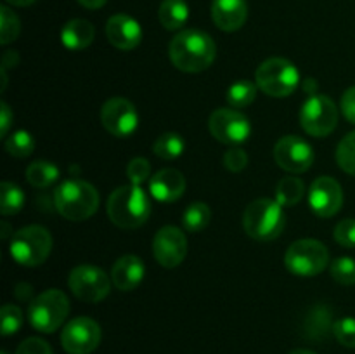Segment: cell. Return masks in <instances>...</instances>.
<instances>
[{"label":"cell","instance_id":"cell-1","mask_svg":"<svg viewBox=\"0 0 355 354\" xmlns=\"http://www.w3.org/2000/svg\"><path fill=\"white\" fill-rule=\"evenodd\" d=\"M170 59L180 71L200 73L210 68L217 56L214 38L201 30H182L172 38Z\"/></svg>","mask_w":355,"mask_h":354},{"label":"cell","instance_id":"cell-2","mask_svg":"<svg viewBox=\"0 0 355 354\" xmlns=\"http://www.w3.org/2000/svg\"><path fill=\"white\" fill-rule=\"evenodd\" d=\"M110 221L121 229H137L151 215V200L141 186H120L110 194L106 203Z\"/></svg>","mask_w":355,"mask_h":354},{"label":"cell","instance_id":"cell-3","mask_svg":"<svg viewBox=\"0 0 355 354\" xmlns=\"http://www.w3.org/2000/svg\"><path fill=\"white\" fill-rule=\"evenodd\" d=\"M55 208L68 221H87L99 208V193L90 183L68 179L55 187Z\"/></svg>","mask_w":355,"mask_h":354},{"label":"cell","instance_id":"cell-4","mask_svg":"<svg viewBox=\"0 0 355 354\" xmlns=\"http://www.w3.org/2000/svg\"><path fill=\"white\" fill-rule=\"evenodd\" d=\"M243 226L250 238L257 242H272L283 233L286 226V215L276 200L259 198L246 207Z\"/></svg>","mask_w":355,"mask_h":354},{"label":"cell","instance_id":"cell-5","mask_svg":"<svg viewBox=\"0 0 355 354\" xmlns=\"http://www.w3.org/2000/svg\"><path fill=\"white\" fill-rule=\"evenodd\" d=\"M69 314V301L64 292L51 290L42 292L30 302L28 319L37 332L52 333L66 321Z\"/></svg>","mask_w":355,"mask_h":354},{"label":"cell","instance_id":"cell-6","mask_svg":"<svg viewBox=\"0 0 355 354\" xmlns=\"http://www.w3.org/2000/svg\"><path fill=\"white\" fill-rule=\"evenodd\" d=\"M257 87L270 97H288L297 90L300 73L297 66L284 58L266 59L257 68Z\"/></svg>","mask_w":355,"mask_h":354},{"label":"cell","instance_id":"cell-7","mask_svg":"<svg viewBox=\"0 0 355 354\" xmlns=\"http://www.w3.org/2000/svg\"><path fill=\"white\" fill-rule=\"evenodd\" d=\"M9 250L12 259L21 266H40L51 255L52 236L42 226H26L14 233Z\"/></svg>","mask_w":355,"mask_h":354},{"label":"cell","instance_id":"cell-8","mask_svg":"<svg viewBox=\"0 0 355 354\" xmlns=\"http://www.w3.org/2000/svg\"><path fill=\"white\" fill-rule=\"evenodd\" d=\"M329 262V252L324 243L318 239H298L291 243L284 255V264L291 274L300 278L318 276Z\"/></svg>","mask_w":355,"mask_h":354},{"label":"cell","instance_id":"cell-9","mask_svg":"<svg viewBox=\"0 0 355 354\" xmlns=\"http://www.w3.org/2000/svg\"><path fill=\"white\" fill-rule=\"evenodd\" d=\"M338 124V108L331 97L314 94L304 103L300 111V125L312 137H326Z\"/></svg>","mask_w":355,"mask_h":354},{"label":"cell","instance_id":"cell-10","mask_svg":"<svg viewBox=\"0 0 355 354\" xmlns=\"http://www.w3.org/2000/svg\"><path fill=\"white\" fill-rule=\"evenodd\" d=\"M68 287L80 301L97 304L110 294L111 280L101 267L83 264V266H76L69 273Z\"/></svg>","mask_w":355,"mask_h":354},{"label":"cell","instance_id":"cell-11","mask_svg":"<svg viewBox=\"0 0 355 354\" xmlns=\"http://www.w3.org/2000/svg\"><path fill=\"white\" fill-rule=\"evenodd\" d=\"M208 130L217 141L236 146L250 137L252 125L241 111L232 110V108H218L210 115Z\"/></svg>","mask_w":355,"mask_h":354},{"label":"cell","instance_id":"cell-12","mask_svg":"<svg viewBox=\"0 0 355 354\" xmlns=\"http://www.w3.org/2000/svg\"><path fill=\"white\" fill-rule=\"evenodd\" d=\"M62 349L68 354H90L101 344V326L87 316L66 323L61 333Z\"/></svg>","mask_w":355,"mask_h":354},{"label":"cell","instance_id":"cell-13","mask_svg":"<svg viewBox=\"0 0 355 354\" xmlns=\"http://www.w3.org/2000/svg\"><path fill=\"white\" fill-rule=\"evenodd\" d=\"M101 121L114 137H130L139 127V115L125 97H111L101 108Z\"/></svg>","mask_w":355,"mask_h":354},{"label":"cell","instance_id":"cell-14","mask_svg":"<svg viewBox=\"0 0 355 354\" xmlns=\"http://www.w3.org/2000/svg\"><path fill=\"white\" fill-rule=\"evenodd\" d=\"M277 167L290 174H304L314 163V149L298 135H284L274 146Z\"/></svg>","mask_w":355,"mask_h":354},{"label":"cell","instance_id":"cell-15","mask_svg":"<svg viewBox=\"0 0 355 354\" xmlns=\"http://www.w3.org/2000/svg\"><path fill=\"white\" fill-rule=\"evenodd\" d=\"M187 253L186 235L175 226H165L153 238V255L159 266L172 269L177 267Z\"/></svg>","mask_w":355,"mask_h":354},{"label":"cell","instance_id":"cell-16","mask_svg":"<svg viewBox=\"0 0 355 354\" xmlns=\"http://www.w3.org/2000/svg\"><path fill=\"white\" fill-rule=\"evenodd\" d=\"M309 205L318 217H333L343 205V189L336 179L329 176L318 177L309 189Z\"/></svg>","mask_w":355,"mask_h":354},{"label":"cell","instance_id":"cell-17","mask_svg":"<svg viewBox=\"0 0 355 354\" xmlns=\"http://www.w3.org/2000/svg\"><path fill=\"white\" fill-rule=\"evenodd\" d=\"M106 37L120 51H134L142 40V28L128 14H114L106 23Z\"/></svg>","mask_w":355,"mask_h":354},{"label":"cell","instance_id":"cell-18","mask_svg":"<svg viewBox=\"0 0 355 354\" xmlns=\"http://www.w3.org/2000/svg\"><path fill=\"white\" fill-rule=\"evenodd\" d=\"M186 191V177L175 169H162L149 179V194L163 203L179 200Z\"/></svg>","mask_w":355,"mask_h":354},{"label":"cell","instance_id":"cell-19","mask_svg":"<svg viewBox=\"0 0 355 354\" xmlns=\"http://www.w3.org/2000/svg\"><path fill=\"white\" fill-rule=\"evenodd\" d=\"M211 17L222 31H236L246 23L248 3L246 0H214Z\"/></svg>","mask_w":355,"mask_h":354},{"label":"cell","instance_id":"cell-20","mask_svg":"<svg viewBox=\"0 0 355 354\" xmlns=\"http://www.w3.org/2000/svg\"><path fill=\"white\" fill-rule=\"evenodd\" d=\"M146 274V267L142 259L137 255H123L113 264L111 269V281L121 292L135 290L142 283Z\"/></svg>","mask_w":355,"mask_h":354},{"label":"cell","instance_id":"cell-21","mask_svg":"<svg viewBox=\"0 0 355 354\" xmlns=\"http://www.w3.org/2000/svg\"><path fill=\"white\" fill-rule=\"evenodd\" d=\"M96 28L87 19H71L62 26L61 40L62 45L69 51H82L94 42Z\"/></svg>","mask_w":355,"mask_h":354},{"label":"cell","instance_id":"cell-22","mask_svg":"<svg viewBox=\"0 0 355 354\" xmlns=\"http://www.w3.org/2000/svg\"><path fill=\"white\" fill-rule=\"evenodd\" d=\"M159 23L170 31L180 30L189 19V7L186 0H163L158 10Z\"/></svg>","mask_w":355,"mask_h":354},{"label":"cell","instance_id":"cell-23","mask_svg":"<svg viewBox=\"0 0 355 354\" xmlns=\"http://www.w3.org/2000/svg\"><path fill=\"white\" fill-rule=\"evenodd\" d=\"M333 323L331 312L326 305H315L305 318V335L311 340H321L333 332Z\"/></svg>","mask_w":355,"mask_h":354},{"label":"cell","instance_id":"cell-24","mask_svg":"<svg viewBox=\"0 0 355 354\" xmlns=\"http://www.w3.org/2000/svg\"><path fill=\"white\" fill-rule=\"evenodd\" d=\"M305 194V184L298 177H283L276 186V201L281 207H295Z\"/></svg>","mask_w":355,"mask_h":354},{"label":"cell","instance_id":"cell-25","mask_svg":"<svg viewBox=\"0 0 355 354\" xmlns=\"http://www.w3.org/2000/svg\"><path fill=\"white\" fill-rule=\"evenodd\" d=\"M59 179V169L51 162L38 160L26 169V180L33 187H49Z\"/></svg>","mask_w":355,"mask_h":354},{"label":"cell","instance_id":"cell-26","mask_svg":"<svg viewBox=\"0 0 355 354\" xmlns=\"http://www.w3.org/2000/svg\"><path fill=\"white\" fill-rule=\"evenodd\" d=\"M184 139L175 132H165L153 144V153L162 160H175L184 153Z\"/></svg>","mask_w":355,"mask_h":354},{"label":"cell","instance_id":"cell-27","mask_svg":"<svg viewBox=\"0 0 355 354\" xmlns=\"http://www.w3.org/2000/svg\"><path fill=\"white\" fill-rule=\"evenodd\" d=\"M210 207L203 201H196V203H191L186 208L182 215V224L189 233H200L210 224Z\"/></svg>","mask_w":355,"mask_h":354},{"label":"cell","instance_id":"cell-28","mask_svg":"<svg viewBox=\"0 0 355 354\" xmlns=\"http://www.w3.org/2000/svg\"><path fill=\"white\" fill-rule=\"evenodd\" d=\"M24 205V193L19 186L14 183L3 180L0 186V212L2 215H14L23 208Z\"/></svg>","mask_w":355,"mask_h":354},{"label":"cell","instance_id":"cell-29","mask_svg":"<svg viewBox=\"0 0 355 354\" xmlns=\"http://www.w3.org/2000/svg\"><path fill=\"white\" fill-rule=\"evenodd\" d=\"M257 97V85L250 80H239L232 83L227 90V103L232 108H246L255 101Z\"/></svg>","mask_w":355,"mask_h":354},{"label":"cell","instance_id":"cell-30","mask_svg":"<svg viewBox=\"0 0 355 354\" xmlns=\"http://www.w3.org/2000/svg\"><path fill=\"white\" fill-rule=\"evenodd\" d=\"M6 149L10 156L16 158H26L33 153L35 149V139L30 132L17 130L10 134L6 141Z\"/></svg>","mask_w":355,"mask_h":354},{"label":"cell","instance_id":"cell-31","mask_svg":"<svg viewBox=\"0 0 355 354\" xmlns=\"http://www.w3.org/2000/svg\"><path fill=\"white\" fill-rule=\"evenodd\" d=\"M21 23L19 17L7 6L0 7V44L7 45L19 37Z\"/></svg>","mask_w":355,"mask_h":354},{"label":"cell","instance_id":"cell-32","mask_svg":"<svg viewBox=\"0 0 355 354\" xmlns=\"http://www.w3.org/2000/svg\"><path fill=\"white\" fill-rule=\"evenodd\" d=\"M336 163L343 172L355 176V130L340 141L336 148Z\"/></svg>","mask_w":355,"mask_h":354},{"label":"cell","instance_id":"cell-33","mask_svg":"<svg viewBox=\"0 0 355 354\" xmlns=\"http://www.w3.org/2000/svg\"><path fill=\"white\" fill-rule=\"evenodd\" d=\"M331 278L340 285H355V259L352 257H338L329 267Z\"/></svg>","mask_w":355,"mask_h":354},{"label":"cell","instance_id":"cell-34","mask_svg":"<svg viewBox=\"0 0 355 354\" xmlns=\"http://www.w3.org/2000/svg\"><path fill=\"white\" fill-rule=\"evenodd\" d=\"M0 321H2V335L9 337L19 332L23 326V311L14 304H6L0 311Z\"/></svg>","mask_w":355,"mask_h":354},{"label":"cell","instance_id":"cell-35","mask_svg":"<svg viewBox=\"0 0 355 354\" xmlns=\"http://www.w3.org/2000/svg\"><path fill=\"white\" fill-rule=\"evenodd\" d=\"M333 335L336 337L342 346L350 347L354 349L355 347V318H342L338 321H335V326H333Z\"/></svg>","mask_w":355,"mask_h":354},{"label":"cell","instance_id":"cell-36","mask_svg":"<svg viewBox=\"0 0 355 354\" xmlns=\"http://www.w3.org/2000/svg\"><path fill=\"white\" fill-rule=\"evenodd\" d=\"M127 176L132 184L141 186V184L144 183V180H148V177L151 176V163L146 158H142V156L130 160V163L127 165Z\"/></svg>","mask_w":355,"mask_h":354},{"label":"cell","instance_id":"cell-37","mask_svg":"<svg viewBox=\"0 0 355 354\" xmlns=\"http://www.w3.org/2000/svg\"><path fill=\"white\" fill-rule=\"evenodd\" d=\"M335 239L345 248H355V219H343L336 224Z\"/></svg>","mask_w":355,"mask_h":354},{"label":"cell","instance_id":"cell-38","mask_svg":"<svg viewBox=\"0 0 355 354\" xmlns=\"http://www.w3.org/2000/svg\"><path fill=\"white\" fill-rule=\"evenodd\" d=\"M224 167L231 172H241L246 165H248V155H246L245 149L241 148H229L227 151L224 153Z\"/></svg>","mask_w":355,"mask_h":354},{"label":"cell","instance_id":"cell-39","mask_svg":"<svg viewBox=\"0 0 355 354\" xmlns=\"http://www.w3.org/2000/svg\"><path fill=\"white\" fill-rule=\"evenodd\" d=\"M16 354H54V353H52L51 346H49L44 339L30 337V339L23 340V342L17 346Z\"/></svg>","mask_w":355,"mask_h":354},{"label":"cell","instance_id":"cell-40","mask_svg":"<svg viewBox=\"0 0 355 354\" xmlns=\"http://www.w3.org/2000/svg\"><path fill=\"white\" fill-rule=\"evenodd\" d=\"M342 113L350 124L355 125V85L347 89L342 96Z\"/></svg>","mask_w":355,"mask_h":354},{"label":"cell","instance_id":"cell-41","mask_svg":"<svg viewBox=\"0 0 355 354\" xmlns=\"http://www.w3.org/2000/svg\"><path fill=\"white\" fill-rule=\"evenodd\" d=\"M12 111H10L9 104H0V134H2V137H6L7 132H9L10 125H12Z\"/></svg>","mask_w":355,"mask_h":354},{"label":"cell","instance_id":"cell-42","mask_svg":"<svg viewBox=\"0 0 355 354\" xmlns=\"http://www.w3.org/2000/svg\"><path fill=\"white\" fill-rule=\"evenodd\" d=\"M17 61H19V58H17L16 51H7L2 58V68H16Z\"/></svg>","mask_w":355,"mask_h":354},{"label":"cell","instance_id":"cell-43","mask_svg":"<svg viewBox=\"0 0 355 354\" xmlns=\"http://www.w3.org/2000/svg\"><path fill=\"white\" fill-rule=\"evenodd\" d=\"M106 2L107 0H78L80 6H83L85 9H90V10L101 9V7H103Z\"/></svg>","mask_w":355,"mask_h":354},{"label":"cell","instance_id":"cell-44","mask_svg":"<svg viewBox=\"0 0 355 354\" xmlns=\"http://www.w3.org/2000/svg\"><path fill=\"white\" fill-rule=\"evenodd\" d=\"M6 2L16 7H26V6H31V3H35L37 0H6Z\"/></svg>","mask_w":355,"mask_h":354},{"label":"cell","instance_id":"cell-45","mask_svg":"<svg viewBox=\"0 0 355 354\" xmlns=\"http://www.w3.org/2000/svg\"><path fill=\"white\" fill-rule=\"evenodd\" d=\"M290 354H315L314 351H307V349H295V351H291Z\"/></svg>","mask_w":355,"mask_h":354},{"label":"cell","instance_id":"cell-46","mask_svg":"<svg viewBox=\"0 0 355 354\" xmlns=\"http://www.w3.org/2000/svg\"><path fill=\"white\" fill-rule=\"evenodd\" d=\"M7 236H9V226L3 222V224H2V238H7Z\"/></svg>","mask_w":355,"mask_h":354},{"label":"cell","instance_id":"cell-47","mask_svg":"<svg viewBox=\"0 0 355 354\" xmlns=\"http://www.w3.org/2000/svg\"><path fill=\"white\" fill-rule=\"evenodd\" d=\"M2 354H7V353H6V351H2Z\"/></svg>","mask_w":355,"mask_h":354}]
</instances>
